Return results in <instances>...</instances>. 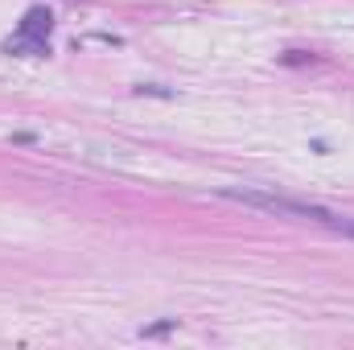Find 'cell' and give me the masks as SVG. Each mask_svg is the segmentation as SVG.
Returning <instances> with one entry per match:
<instances>
[{
	"instance_id": "1",
	"label": "cell",
	"mask_w": 354,
	"mask_h": 350,
	"mask_svg": "<svg viewBox=\"0 0 354 350\" xmlns=\"http://www.w3.org/2000/svg\"><path fill=\"white\" fill-rule=\"evenodd\" d=\"M214 194L227 198V202L252 206V210L284 214V219H301V223H317V227H330V231L351 235L354 239V214H338V210H330V206H322V202H301V198H288V194H272V190H239V185H218Z\"/></svg>"
},
{
	"instance_id": "2",
	"label": "cell",
	"mask_w": 354,
	"mask_h": 350,
	"mask_svg": "<svg viewBox=\"0 0 354 350\" xmlns=\"http://www.w3.org/2000/svg\"><path fill=\"white\" fill-rule=\"evenodd\" d=\"M50 29H54V17H50L46 4H33V8L21 17V25H17V33H25V37H33V42H50Z\"/></svg>"
},
{
	"instance_id": "3",
	"label": "cell",
	"mask_w": 354,
	"mask_h": 350,
	"mask_svg": "<svg viewBox=\"0 0 354 350\" xmlns=\"http://www.w3.org/2000/svg\"><path fill=\"white\" fill-rule=\"evenodd\" d=\"M4 54L41 58V54H50V46H46V42H33V37H25V33H17V37H8V42H4Z\"/></svg>"
},
{
	"instance_id": "4",
	"label": "cell",
	"mask_w": 354,
	"mask_h": 350,
	"mask_svg": "<svg viewBox=\"0 0 354 350\" xmlns=\"http://www.w3.org/2000/svg\"><path fill=\"white\" fill-rule=\"evenodd\" d=\"M174 326L177 322H157V326H149V330H140V334H145V338H157V334H169Z\"/></svg>"
}]
</instances>
